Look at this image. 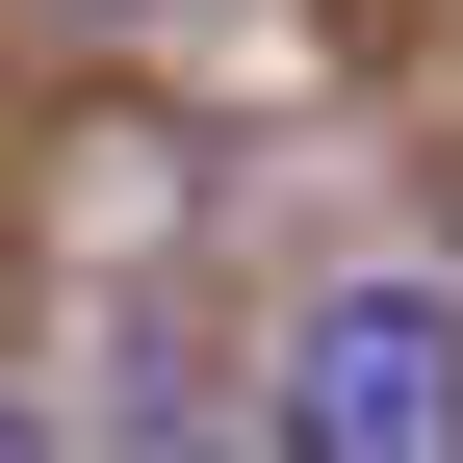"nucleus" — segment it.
Returning a JSON list of instances; mask_svg holds the SVG:
<instances>
[{
  "mask_svg": "<svg viewBox=\"0 0 463 463\" xmlns=\"http://www.w3.org/2000/svg\"><path fill=\"white\" fill-rule=\"evenodd\" d=\"M0 463H26V412H0Z\"/></svg>",
  "mask_w": 463,
  "mask_h": 463,
  "instance_id": "2",
  "label": "nucleus"
},
{
  "mask_svg": "<svg viewBox=\"0 0 463 463\" xmlns=\"http://www.w3.org/2000/svg\"><path fill=\"white\" fill-rule=\"evenodd\" d=\"M283 463H463V309L438 283H335L283 335Z\"/></svg>",
  "mask_w": 463,
  "mask_h": 463,
  "instance_id": "1",
  "label": "nucleus"
}]
</instances>
